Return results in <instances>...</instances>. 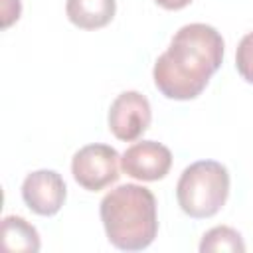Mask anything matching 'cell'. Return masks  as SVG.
Masks as SVG:
<instances>
[{
	"label": "cell",
	"mask_w": 253,
	"mask_h": 253,
	"mask_svg": "<svg viewBox=\"0 0 253 253\" xmlns=\"http://www.w3.org/2000/svg\"><path fill=\"white\" fill-rule=\"evenodd\" d=\"M158 6H162L164 10H182L186 8L192 0H154Z\"/></svg>",
	"instance_id": "cell-12"
},
{
	"label": "cell",
	"mask_w": 253,
	"mask_h": 253,
	"mask_svg": "<svg viewBox=\"0 0 253 253\" xmlns=\"http://www.w3.org/2000/svg\"><path fill=\"white\" fill-rule=\"evenodd\" d=\"M67 196L65 182L55 170H36L22 182V198L38 215H55Z\"/></svg>",
	"instance_id": "cell-7"
},
{
	"label": "cell",
	"mask_w": 253,
	"mask_h": 253,
	"mask_svg": "<svg viewBox=\"0 0 253 253\" xmlns=\"http://www.w3.org/2000/svg\"><path fill=\"white\" fill-rule=\"evenodd\" d=\"M99 213L107 239L121 251H142L158 233L156 198L144 186H117L101 200Z\"/></svg>",
	"instance_id": "cell-2"
},
{
	"label": "cell",
	"mask_w": 253,
	"mask_h": 253,
	"mask_svg": "<svg viewBox=\"0 0 253 253\" xmlns=\"http://www.w3.org/2000/svg\"><path fill=\"white\" fill-rule=\"evenodd\" d=\"M200 251L202 253H213V251H231V253H243L245 251V241L241 233L229 225H217L211 227L210 231L204 233L200 241Z\"/></svg>",
	"instance_id": "cell-10"
},
{
	"label": "cell",
	"mask_w": 253,
	"mask_h": 253,
	"mask_svg": "<svg viewBox=\"0 0 253 253\" xmlns=\"http://www.w3.org/2000/svg\"><path fill=\"white\" fill-rule=\"evenodd\" d=\"M117 12L115 0H67L65 14L67 20L81 30L105 28Z\"/></svg>",
	"instance_id": "cell-8"
},
{
	"label": "cell",
	"mask_w": 253,
	"mask_h": 253,
	"mask_svg": "<svg viewBox=\"0 0 253 253\" xmlns=\"http://www.w3.org/2000/svg\"><path fill=\"white\" fill-rule=\"evenodd\" d=\"M119 152L109 144H87L71 158V174L75 182L89 190L99 192L119 180Z\"/></svg>",
	"instance_id": "cell-4"
},
{
	"label": "cell",
	"mask_w": 253,
	"mask_h": 253,
	"mask_svg": "<svg viewBox=\"0 0 253 253\" xmlns=\"http://www.w3.org/2000/svg\"><path fill=\"white\" fill-rule=\"evenodd\" d=\"M40 233L20 215H6L2 219V247L6 251H40Z\"/></svg>",
	"instance_id": "cell-9"
},
{
	"label": "cell",
	"mask_w": 253,
	"mask_h": 253,
	"mask_svg": "<svg viewBox=\"0 0 253 253\" xmlns=\"http://www.w3.org/2000/svg\"><path fill=\"white\" fill-rule=\"evenodd\" d=\"M152 121V109L148 99L138 91H123L111 103L109 130L125 142L140 138Z\"/></svg>",
	"instance_id": "cell-5"
},
{
	"label": "cell",
	"mask_w": 253,
	"mask_h": 253,
	"mask_svg": "<svg viewBox=\"0 0 253 253\" xmlns=\"http://www.w3.org/2000/svg\"><path fill=\"white\" fill-rule=\"evenodd\" d=\"M229 196V172L217 160H198L184 168L176 184L182 211L194 219L215 215Z\"/></svg>",
	"instance_id": "cell-3"
},
{
	"label": "cell",
	"mask_w": 253,
	"mask_h": 253,
	"mask_svg": "<svg viewBox=\"0 0 253 253\" xmlns=\"http://www.w3.org/2000/svg\"><path fill=\"white\" fill-rule=\"evenodd\" d=\"M170 166H172L170 148L156 142V140L134 142L121 156L123 172L126 176L142 180V182L162 180L170 172Z\"/></svg>",
	"instance_id": "cell-6"
},
{
	"label": "cell",
	"mask_w": 253,
	"mask_h": 253,
	"mask_svg": "<svg viewBox=\"0 0 253 253\" xmlns=\"http://www.w3.org/2000/svg\"><path fill=\"white\" fill-rule=\"evenodd\" d=\"M223 61V38L208 24L182 26L158 55L152 77L156 89L174 101L196 99Z\"/></svg>",
	"instance_id": "cell-1"
},
{
	"label": "cell",
	"mask_w": 253,
	"mask_h": 253,
	"mask_svg": "<svg viewBox=\"0 0 253 253\" xmlns=\"http://www.w3.org/2000/svg\"><path fill=\"white\" fill-rule=\"evenodd\" d=\"M235 67L239 75L253 85V32L245 34L235 51Z\"/></svg>",
	"instance_id": "cell-11"
}]
</instances>
